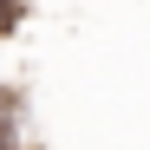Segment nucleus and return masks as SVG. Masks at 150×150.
Masks as SVG:
<instances>
[{
  "instance_id": "nucleus-1",
  "label": "nucleus",
  "mask_w": 150,
  "mask_h": 150,
  "mask_svg": "<svg viewBox=\"0 0 150 150\" xmlns=\"http://www.w3.org/2000/svg\"><path fill=\"white\" fill-rule=\"evenodd\" d=\"M0 150H20V105L0 91Z\"/></svg>"
},
{
  "instance_id": "nucleus-2",
  "label": "nucleus",
  "mask_w": 150,
  "mask_h": 150,
  "mask_svg": "<svg viewBox=\"0 0 150 150\" xmlns=\"http://www.w3.org/2000/svg\"><path fill=\"white\" fill-rule=\"evenodd\" d=\"M20 13H26V0H0V33H13V26H20Z\"/></svg>"
}]
</instances>
